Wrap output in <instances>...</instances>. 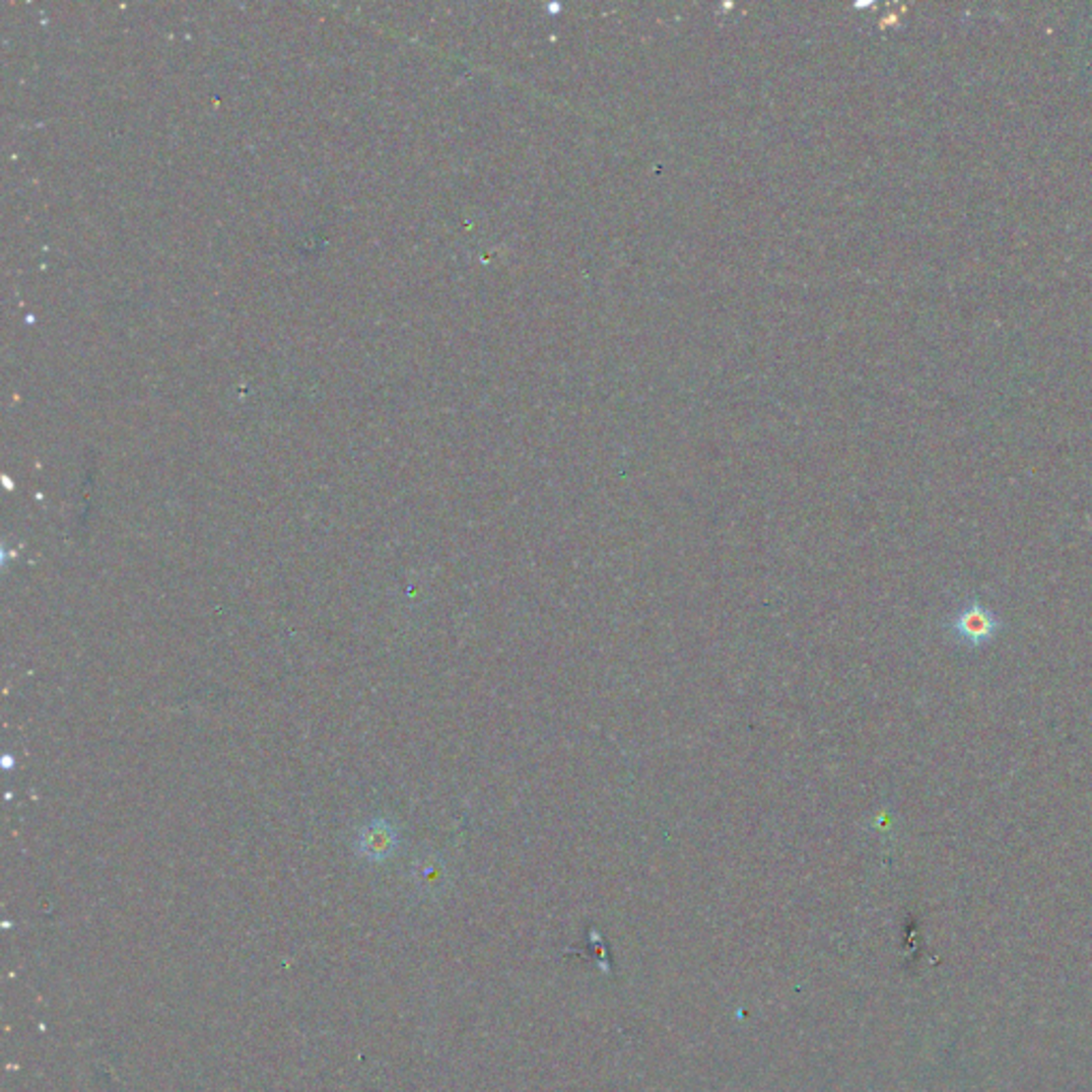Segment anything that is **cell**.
Returning <instances> with one entry per match:
<instances>
[{
  "label": "cell",
  "instance_id": "6da1fadb",
  "mask_svg": "<svg viewBox=\"0 0 1092 1092\" xmlns=\"http://www.w3.org/2000/svg\"><path fill=\"white\" fill-rule=\"evenodd\" d=\"M395 850V830L384 822H374L372 826L361 830L359 837V852L372 857V860H380Z\"/></svg>",
  "mask_w": 1092,
  "mask_h": 1092
},
{
  "label": "cell",
  "instance_id": "7a4b0ae2",
  "mask_svg": "<svg viewBox=\"0 0 1092 1092\" xmlns=\"http://www.w3.org/2000/svg\"><path fill=\"white\" fill-rule=\"evenodd\" d=\"M996 623L992 621V615L982 608H969L965 613H960L956 619V630L967 641H982L992 636Z\"/></svg>",
  "mask_w": 1092,
  "mask_h": 1092
}]
</instances>
